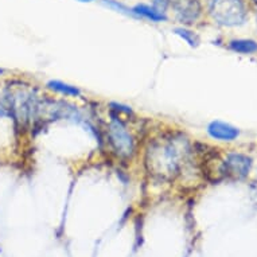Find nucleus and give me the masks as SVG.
<instances>
[{
	"mask_svg": "<svg viewBox=\"0 0 257 257\" xmlns=\"http://www.w3.org/2000/svg\"><path fill=\"white\" fill-rule=\"evenodd\" d=\"M110 116L112 118L105 130L108 143L120 159H131L136 151L135 138L128 131L121 118L112 113Z\"/></svg>",
	"mask_w": 257,
	"mask_h": 257,
	"instance_id": "2",
	"label": "nucleus"
},
{
	"mask_svg": "<svg viewBox=\"0 0 257 257\" xmlns=\"http://www.w3.org/2000/svg\"><path fill=\"white\" fill-rule=\"evenodd\" d=\"M207 134L215 140H222V142H232L240 135V131L236 126L230 125L228 122L223 121H211L207 125Z\"/></svg>",
	"mask_w": 257,
	"mask_h": 257,
	"instance_id": "6",
	"label": "nucleus"
},
{
	"mask_svg": "<svg viewBox=\"0 0 257 257\" xmlns=\"http://www.w3.org/2000/svg\"><path fill=\"white\" fill-rule=\"evenodd\" d=\"M210 14L217 23L228 27L242 25L246 19V11L241 0H213Z\"/></svg>",
	"mask_w": 257,
	"mask_h": 257,
	"instance_id": "3",
	"label": "nucleus"
},
{
	"mask_svg": "<svg viewBox=\"0 0 257 257\" xmlns=\"http://www.w3.org/2000/svg\"><path fill=\"white\" fill-rule=\"evenodd\" d=\"M229 49L240 54H252L257 51V42L252 39H234L229 42Z\"/></svg>",
	"mask_w": 257,
	"mask_h": 257,
	"instance_id": "9",
	"label": "nucleus"
},
{
	"mask_svg": "<svg viewBox=\"0 0 257 257\" xmlns=\"http://www.w3.org/2000/svg\"><path fill=\"white\" fill-rule=\"evenodd\" d=\"M225 165V177L232 179H244L250 171L252 159L248 155L232 152L223 160Z\"/></svg>",
	"mask_w": 257,
	"mask_h": 257,
	"instance_id": "4",
	"label": "nucleus"
},
{
	"mask_svg": "<svg viewBox=\"0 0 257 257\" xmlns=\"http://www.w3.org/2000/svg\"><path fill=\"white\" fill-rule=\"evenodd\" d=\"M0 117H11V102L7 86L0 89Z\"/></svg>",
	"mask_w": 257,
	"mask_h": 257,
	"instance_id": "10",
	"label": "nucleus"
},
{
	"mask_svg": "<svg viewBox=\"0 0 257 257\" xmlns=\"http://www.w3.org/2000/svg\"><path fill=\"white\" fill-rule=\"evenodd\" d=\"M175 34L179 35L183 41L189 43L191 47H197L199 45V38L198 35L193 33V31H190L187 29H183V27H179V29H175Z\"/></svg>",
	"mask_w": 257,
	"mask_h": 257,
	"instance_id": "11",
	"label": "nucleus"
},
{
	"mask_svg": "<svg viewBox=\"0 0 257 257\" xmlns=\"http://www.w3.org/2000/svg\"><path fill=\"white\" fill-rule=\"evenodd\" d=\"M78 2H82V3H89V2H93V0H78Z\"/></svg>",
	"mask_w": 257,
	"mask_h": 257,
	"instance_id": "12",
	"label": "nucleus"
},
{
	"mask_svg": "<svg viewBox=\"0 0 257 257\" xmlns=\"http://www.w3.org/2000/svg\"><path fill=\"white\" fill-rule=\"evenodd\" d=\"M254 2H256V3H257V0H254Z\"/></svg>",
	"mask_w": 257,
	"mask_h": 257,
	"instance_id": "13",
	"label": "nucleus"
},
{
	"mask_svg": "<svg viewBox=\"0 0 257 257\" xmlns=\"http://www.w3.org/2000/svg\"><path fill=\"white\" fill-rule=\"evenodd\" d=\"M171 5L182 23H194L201 14V5L198 0H171Z\"/></svg>",
	"mask_w": 257,
	"mask_h": 257,
	"instance_id": "5",
	"label": "nucleus"
},
{
	"mask_svg": "<svg viewBox=\"0 0 257 257\" xmlns=\"http://www.w3.org/2000/svg\"><path fill=\"white\" fill-rule=\"evenodd\" d=\"M132 13H134V15L143 17L151 22L167 21V17H166L163 11H160L159 9H155V7H150L147 5H138L132 9Z\"/></svg>",
	"mask_w": 257,
	"mask_h": 257,
	"instance_id": "7",
	"label": "nucleus"
},
{
	"mask_svg": "<svg viewBox=\"0 0 257 257\" xmlns=\"http://www.w3.org/2000/svg\"><path fill=\"white\" fill-rule=\"evenodd\" d=\"M191 152L189 140L182 134L151 140L146 148L144 166L147 173L159 181H174L181 174Z\"/></svg>",
	"mask_w": 257,
	"mask_h": 257,
	"instance_id": "1",
	"label": "nucleus"
},
{
	"mask_svg": "<svg viewBox=\"0 0 257 257\" xmlns=\"http://www.w3.org/2000/svg\"><path fill=\"white\" fill-rule=\"evenodd\" d=\"M47 88L57 93H61V94H65V96H70V97H78V96H81V90L77 86L65 84L62 81H49L47 82Z\"/></svg>",
	"mask_w": 257,
	"mask_h": 257,
	"instance_id": "8",
	"label": "nucleus"
}]
</instances>
